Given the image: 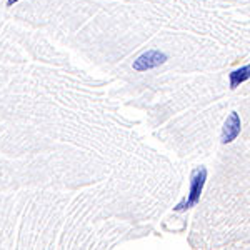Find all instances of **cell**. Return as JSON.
Wrapping results in <instances>:
<instances>
[{
    "mask_svg": "<svg viewBox=\"0 0 250 250\" xmlns=\"http://www.w3.org/2000/svg\"><path fill=\"white\" fill-rule=\"evenodd\" d=\"M205 180H207V168L205 167H200V168H195L192 173V182H190V192L185 199L180 202L179 205L175 207L177 212H184L187 208L193 207L200 199V193L204 190V185H205Z\"/></svg>",
    "mask_w": 250,
    "mask_h": 250,
    "instance_id": "obj_1",
    "label": "cell"
},
{
    "mask_svg": "<svg viewBox=\"0 0 250 250\" xmlns=\"http://www.w3.org/2000/svg\"><path fill=\"white\" fill-rule=\"evenodd\" d=\"M167 60V55L160 50H148L145 54L140 55L139 59L134 62V70L137 72H145V70H150V68H155Z\"/></svg>",
    "mask_w": 250,
    "mask_h": 250,
    "instance_id": "obj_2",
    "label": "cell"
},
{
    "mask_svg": "<svg viewBox=\"0 0 250 250\" xmlns=\"http://www.w3.org/2000/svg\"><path fill=\"white\" fill-rule=\"evenodd\" d=\"M240 127H242V122H240L239 114L232 112V114L227 117V120H225L224 128H222V142L224 144L233 142L240 134Z\"/></svg>",
    "mask_w": 250,
    "mask_h": 250,
    "instance_id": "obj_3",
    "label": "cell"
},
{
    "mask_svg": "<svg viewBox=\"0 0 250 250\" xmlns=\"http://www.w3.org/2000/svg\"><path fill=\"white\" fill-rule=\"evenodd\" d=\"M249 79H250V65L237 68V70H233L230 74V88H237L240 83H244Z\"/></svg>",
    "mask_w": 250,
    "mask_h": 250,
    "instance_id": "obj_4",
    "label": "cell"
},
{
    "mask_svg": "<svg viewBox=\"0 0 250 250\" xmlns=\"http://www.w3.org/2000/svg\"><path fill=\"white\" fill-rule=\"evenodd\" d=\"M19 0H7V3H9V5H14V3H17Z\"/></svg>",
    "mask_w": 250,
    "mask_h": 250,
    "instance_id": "obj_5",
    "label": "cell"
}]
</instances>
